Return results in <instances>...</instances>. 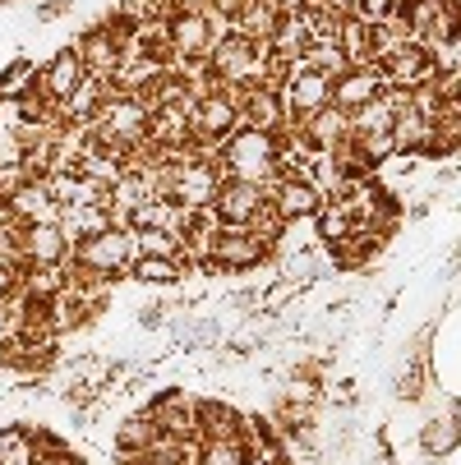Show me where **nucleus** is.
I'll return each instance as SVG.
<instances>
[{"label":"nucleus","instance_id":"ddd939ff","mask_svg":"<svg viewBox=\"0 0 461 465\" xmlns=\"http://www.w3.org/2000/svg\"><path fill=\"white\" fill-rule=\"evenodd\" d=\"M383 88H387V79H383L378 64H351L346 74L333 79V106L346 111V115H356V111H365Z\"/></svg>","mask_w":461,"mask_h":465},{"label":"nucleus","instance_id":"a211bd4d","mask_svg":"<svg viewBox=\"0 0 461 465\" xmlns=\"http://www.w3.org/2000/svg\"><path fill=\"white\" fill-rule=\"evenodd\" d=\"M10 213L24 222V226H55L60 222V203L46 180H28L15 198H10Z\"/></svg>","mask_w":461,"mask_h":465},{"label":"nucleus","instance_id":"7c9ffc66","mask_svg":"<svg viewBox=\"0 0 461 465\" xmlns=\"http://www.w3.org/2000/svg\"><path fill=\"white\" fill-rule=\"evenodd\" d=\"M456 438H461V424H456L452 415H438V420H429V424H425V433H420V442H425V451H429V456H443V451H452V447H456Z\"/></svg>","mask_w":461,"mask_h":465},{"label":"nucleus","instance_id":"2eb2a0df","mask_svg":"<svg viewBox=\"0 0 461 465\" xmlns=\"http://www.w3.org/2000/svg\"><path fill=\"white\" fill-rule=\"evenodd\" d=\"M144 411H148L153 424H157L162 433H171V438H199V429H194V396H185L180 387L157 391Z\"/></svg>","mask_w":461,"mask_h":465},{"label":"nucleus","instance_id":"f8f14e48","mask_svg":"<svg viewBox=\"0 0 461 465\" xmlns=\"http://www.w3.org/2000/svg\"><path fill=\"white\" fill-rule=\"evenodd\" d=\"M268 198H273V208H277L286 222H314L318 208L327 203V198H323L305 175H277V180L268 184Z\"/></svg>","mask_w":461,"mask_h":465},{"label":"nucleus","instance_id":"c85d7f7f","mask_svg":"<svg viewBox=\"0 0 461 465\" xmlns=\"http://www.w3.org/2000/svg\"><path fill=\"white\" fill-rule=\"evenodd\" d=\"M245 226H249V231H254L263 244H268V249H277V244L286 240V231H291V222H286V217L273 208V198H268V203H263V208H258V213H254Z\"/></svg>","mask_w":461,"mask_h":465},{"label":"nucleus","instance_id":"412c9836","mask_svg":"<svg viewBox=\"0 0 461 465\" xmlns=\"http://www.w3.org/2000/svg\"><path fill=\"white\" fill-rule=\"evenodd\" d=\"M115 222H111V208H102V203H88V208H60V222H55V231L65 235V244H79V240H88V235H102V231H111Z\"/></svg>","mask_w":461,"mask_h":465},{"label":"nucleus","instance_id":"dca6fc26","mask_svg":"<svg viewBox=\"0 0 461 465\" xmlns=\"http://www.w3.org/2000/svg\"><path fill=\"white\" fill-rule=\"evenodd\" d=\"M392 143H397V153H406V157H438V129L420 111L402 106L397 115H392Z\"/></svg>","mask_w":461,"mask_h":465},{"label":"nucleus","instance_id":"bb28decb","mask_svg":"<svg viewBox=\"0 0 461 465\" xmlns=\"http://www.w3.org/2000/svg\"><path fill=\"white\" fill-rule=\"evenodd\" d=\"M249 460V442L240 438H208L199 442V465H245Z\"/></svg>","mask_w":461,"mask_h":465},{"label":"nucleus","instance_id":"a878e982","mask_svg":"<svg viewBox=\"0 0 461 465\" xmlns=\"http://www.w3.org/2000/svg\"><path fill=\"white\" fill-rule=\"evenodd\" d=\"M33 424H5L0 429V465H33Z\"/></svg>","mask_w":461,"mask_h":465},{"label":"nucleus","instance_id":"0eeeda50","mask_svg":"<svg viewBox=\"0 0 461 465\" xmlns=\"http://www.w3.org/2000/svg\"><path fill=\"white\" fill-rule=\"evenodd\" d=\"M268 244H263L249 226H217L213 231V262L222 272H249L258 262H268Z\"/></svg>","mask_w":461,"mask_h":465},{"label":"nucleus","instance_id":"f704fd0d","mask_svg":"<svg viewBox=\"0 0 461 465\" xmlns=\"http://www.w3.org/2000/svg\"><path fill=\"white\" fill-rule=\"evenodd\" d=\"M70 15V0H46V5H37V19L42 24H55V19H65Z\"/></svg>","mask_w":461,"mask_h":465},{"label":"nucleus","instance_id":"393cba45","mask_svg":"<svg viewBox=\"0 0 461 465\" xmlns=\"http://www.w3.org/2000/svg\"><path fill=\"white\" fill-rule=\"evenodd\" d=\"M33 84H37V64H33L28 55L10 60L5 70H0V102H19V97H28Z\"/></svg>","mask_w":461,"mask_h":465},{"label":"nucleus","instance_id":"c9c22d12","mask_svg":"<svg viewBox=\"0 0 461 465\" xmlns=\"http://www.w3.org/2000/svg\"><path fill=\"white\" fill-rule=\"evenodd\" d=\"M318 5H327L337 19H356V5H360V0H318Z\"/></svg>","mask_w":461,"mask_h":465},{"label":"nucleus","instance_id":"7ed1b4c3","mask_svg":"<svg viewBox=\"0 0 461 465\" xmlns=\"http://www.w3.org/2000/svg\"><path fill=\"white\" fill-rule=\"evenodd\" d=\"M208 64H213L217 84H226V88L263 84V74H268V42H249V37H240V33H226V37L213 46Z\"/></svg>","mask_w":461,"mask_h":465},{"label":"nucleus","instance_id":"9b49d317","mask_svg":"<svg viewBox=\"0 0 461 465\" xmlns=\"http://www.w3.org/2000/svg\"><path fill=\"white\" fill-rule=\"evenodd\" d=\"M75 51H79V60H84L88 79H102V84H111L115 70L125 64V46H120V37H115L106 24H93V28L75 42Z\"/></svg>","mask_w":461,"mask_h":465},{"label":"nucleus","instance_id":"72a5a7b5","mask_svg":"<svg viewBox=\"0 0 461 465\" xmlns=\"http://www.w3.org/2000/svg\"><path fill=\"white\" fill-rule=\"evenodd\" d=\"M19 286H24V268H15V262L0 258V304L15 300V295H19Z\"/></svg>","mask_w":461,"mask_h":465},{"label":"nucleus","instance_id":"5701e85b","mask_svg":"<svg viewBox=\"0 0 461 465\" xmlns=\"http://www.w3.org/2000/svg\"><path fill=\"white\" fill-rule=\"evenodd\" d=\"M194 268L185 258H135V268H129V277L135 282H144V286H175L180 277H189Z\"/></svg>","mask_w":461,"mask_h":465},{"label":"nucleus","instance_id":"f3484780","mask_svg":"<svg viewBox=\"0 0 461 465\" xmlns=\"http://www.w3.org/2000/svg\"><path fill=\"white\" fill-rule=\"evenodd\" d=\"M19 253H24V268H60L70 258V244H65V235L55 226H24Z\"/></svg>","mask_w":461,"mask_h":465},{"label":"nucleus","instance_id":"aec40b11","mask_svg":"<svg viewBox=\"0 0 461 465\" xmlns=\"http://www.w3.org/2000/svg\"><path fill=\"white\" fill-rule=\"evenodd\" d=\"M194 429H199V442L208 438H240L245 433V415L226 401H194Z\"/></svg>","mask_w":461,"mask_h":465},{"label":"nucleus","instance_id":"ea45409f","mask_svg":"<svg viewBox=\"0 0 461 465\" xmlns=\"http://www.w3.org/2000/svg\"><path fill=\"white\" fill-rule=\"evenodd\" d=\"M452 93H456V97H461V70H456V79H452Z\"/></svg>","mask_w":461,"mask_h":465},{"label":"nucleus","instance_id":"39448f33","mask_svg":"<svg viewBox=\"0 0 461 465\" xmlns=\"http://www.w3.org/2000/svg\"><path fill=\"white\" fill-rule=\"evenodd\" d=\"M277 93H282V106H286V129H305L323 106H333V74L305 64V70L291 74Z\"/></svg>","mask_w":461,"mask_h":465},{"label":"nucleus","instance_id":"e433bc0d","mask_svg":"<svg viewBox=\"0 0 461 465\" xmlns=\"http://www.w3.org/2000/svg\"><path fill=\"white\" fill-rule=\"evenodd\" d=\"M273 5H277V15H300L309 0H273Z\"/></svg>","mask_w":461,"mask_h":465},{"label":"nucleus","instance_id":"b1692460","mask_svg":"<svg viewBox=\"0 0 461 465\" xmlns=\"http://www.w3.org/2000/svg\"><path fill=\"white\" fill-rule=\"evenodd\" d=\"M337 51L346 55V64H374L369 24H360V19H342V28H337Z\"/></svg>","mask_w":461,"mask_h":465},{"label":"nucleus","instance_id":"423d86ee","mask_svg":"<svg viewBox=\"0 0 461 465\" xmlns=\"http://www.w3.org/2000/svg\"><path fill=\"white\" fill-rule=\"evenodd\" d=\"M175 157V189L171 198L185 208H213L217 203V189H222V166L217 157H185V153H171Z\"/></svg>","mask_w":461,"mask_h":465},{"label":"nucleus","instance_id":"c756f323","mask_svg":"<svg viewBox=\"0 0 461 465\" xmlns=\"http://www.w3.org/2000/svg\"><path fill=\"white\" fill-rule=\"evenodd\" d=\"M65 291V268H24V295L55 300Z\"/></svg>","mask_w":461,"mask_h":465},{"label":"nucleus","instance_id":"473e14b6","mask_svg":"<svg viewBox=\"0 0 461 465\" xmlns=\"http://www.w3.org/2000/svg\"><path fill=\"white\" fill-rule=\"evenodd\" d=\"M33 465H88V460H84L70 442H60V447H51V451H37Z\"/></svg>","mask_w":461,"mask_h":465},{"label":"nucleus","instance_id":"20e7f679","mask_svg":"<svg viewBox=\"0 0 461 465\" xmlns=\"http://www.w3.org/2000/svg\"><path fill=\"white\" fill-rule=\"evenodd\" d=\"M70 258L79 262V268H88V272L115 282V277H125L129 268H135V231L111 226V231H102V235H88V240H79V244L70 249Z\"/></svg>","mask_w":461,"mask_h":465},{"label":"nucleus","instance_id":"cd10ccee","mask_svg":"<svg viewBox=\"0 0 461 465\" xmlns=\"http://www.w3.org/2000/svg\"><path fill=\"white\" fill-rule=\"evenodd\" d=\"M314 222H318V240H323V244H337V240H346V235L356 231V217H351L346 203H323Z\"/></svg>","mask_w":461,"mask_h":465},{"label":"nucleus","instance_id":"58836bf2","mask_svg":"<svg viewBox=\"0 0 461 465\" xmlns=\"http://www.w3.org/2000/svg\"><path fill=\"white\" fill-rule=\"evenodd\" d=\"M447 10H452V15L461 19V0H447Z\"/></svg>","mask_w":461,"mask_h":465},{"label":"nucleus","instance_id":"1a4fd4ad","mask_svg":"<svg viewBox=\"0 0 461 465\" xmlns=\"http://www.w3.org/2000/svg\"><path fill=\"white\" fill-rule=\"evenodd\" d=\"M84 79H88V70H84L79 51H75V46H60V51L46 60V70H37L33 93H42L51 106H60V102H70V97H75V88H79Z\"/></svg>","mask_w":461,"mask_h":465},{"label":"nucleus","instance_id":"6e6552de","mask_svg":"<svg viewBox=\"0 0 461 465\" xmlns=\"http://www.w3.org/2000/svg\"><path fill=\"white\" fill-rule=\"evenodd\" d=\"M236 106H240V124L263 129V134H286V106H282L277 88H268V84L236 88Z\"/></svg>","mask_w":461,"mask_h":465},{"label":"nucleus","instance_id":"f257e3e1","mask_svg":"<svg viewBox=\"0 0 461 465\" xmlns=\"http://www.w3.org/2000/svg\"><path fill=\"white\" fill-rule=\"evenodd\" d=\"M148 115H153L148 97H135V93H106V102L97 106V115L88 120V129H93V139H97V143L115 148L120 157H129L135 148L148 143Z\"/></svg>","mask_w":461,"mask_h":465},{"label":"nucleus","instance_id":"6ab92c4d","mask_svg":"<svg viewBox=\"0 0 461 465\" xmlns=\"http://www.w3.org/2000/svg\"><path fill=\"white\" fill-rule=\"evenodd\" d=\"M438 74V64H434V55L425 51V46H406V51H397L387 64H383V79H387V88H416V84H425V79H434Z\"/></svg>","mask_w":461,"mask_h":465},{"label":"nucleus","instance_id":"9d476101","mask_svg":"<svg viewBox=\"0 0 461 465\" xmlns=\"http://www.w3.org/2000/svg\"><path fill=\"white\" fill-rule=\"evenodd\" d=\"M213 46H217V33H213V19H208V15H175V19H171V51H175L171 70L208 60Z\"/></svg>","mask_w":461,"mask_h":465},{"label":"nucleus","instance_id":"4be33fe9","mask_svg":"<svg viewBox=\"0 0 461 465\" xmlns=\"http://www.w3.org/2000/svg\"><path fill=\"white\" fill-rule=\"evenodd\" d=\"M157 424H153V415L148 411H135V415H125L120 424H115V433H111V447L115 451H148L153 442H157Z\"/></svg>","mask_w":461,"mask_h":465},{"label":"nucleus","instance_id":"4468645a","mask_svg":"<svg viewBox=\"0 0 461 465\" xmlns=\"http://www.w3.org/2000/svg\"><path fill=\"white\" fill-rule=\"evenodd\" d=\"M263 203H268V189L263 184H254V180H222V189H217V203H213V213H217V222L222 226H245Z\"/></svg>","mask_w":461,"mask_h":465},{"label":"nucleus","instance_id":"4c0bfd02","mask_svg":"<svg viewBox=\"0 0 461 465\" xmlns=\"http://www.w3.org/2000/svg\"><path fill=\"white\" fill-rule=\"evenodd\" d=\"M447 415H452V420L461 424V401H452V406H447Z\"/></svg>","mask_w":461,"mask_h":465},{"label":"nucleus","instance_id":"2f4dec72","mask_svg":"<svg viewBox=\"0 0 461 465\" xmlns=\"http://www.w3.org/2000/svg\"><path fill=\"white\" fill-rule=\"evenodd\" d=\"M356 19L369 24V28H378V24H387V19H397V0H360Z\"/></svg>","mask_w":461,"mask_h":465},{"label":"nucleus","instance_id":"f03ea898","mask_svg":"<svg viewBox=\"0 0 461 465\" xmlns=\"http://www.w3.org/2000/svg\"><path fill=\"white\" fill-rule=\"evenodd\" d=\"M217 166H222V175H231V180H254V184L268 189V184L277 180V134H263V129L240 124L236 134L222 143Z\"/></svg>","mask_w":461,"mask_h":465}]
</instances>
